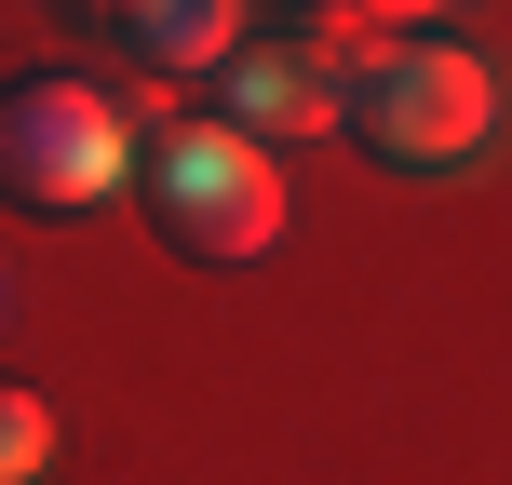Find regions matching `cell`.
Masks as SVG:
<instances>
[{"instance_id": "3957f363", "label": "cell", "mask_w": 512, "mask_h": 485, "mask_svg": "<svg viewBox=\"0 0 512 485\" xmlns=\"http://www.w3.org/2000/svg\"><path fill=\"white\" fill-rule=\"evenodd\" d=\"M0 189L27 216H95L135 189V122L81 68H14L0 81Z\"/></svg>"}, {"instance_id": "8992f818", "label": "cell", "mask_w": 512, "mask_h": 485, "mask_svg": "<svg viewBox=\"0 0 512 485\" xmlns=\"http://www.w3.org/2000/svg\"><path fill=\"white\" fill-rule=\"evenodd\" d=\"M54 472V405L27 378H0V485H41Z\"/></svg>"}, {"instance_id": "5b68a950", "label": "cell", "mask_w": 512, "mask_h": 485, "mask_svg": "<svg viewBox=\"0 0 512 485\" xmlns=\"http://www.w3.org/2000/svg\"><path fill=\"white\" fill-rule=\"evenodd\" d=\"M108 14H122V54H135V68L216 81L243 54V14H256V0H108Z\"/></svg>"}, {"instance_id": "7a4b0ae2", "label": "cell", "mask_w": 512, "mask_h": 485, "mask_svg": "<svg viewBox=\"0 0 512 485\" xmlns=\"http://www.w3.org/2000/svg\"><path fill=\"white\" fill-rule=\"evenodd\" d=\"M337 135L364 162H391V176H445V162H472L499 135V68L459 41H378L351 68V95H337Z\"/></svg>"}, {"instance_id": "6da1fadb", "label": "cell", "mask_w": 512, "mask_h": 485, "mask_svg": "<svg viewBox=\"0 0 512 485\" xmlns=\"http://www.w3.org/2000/svg\"><path fill=\"white\" fill-rule=\"evenodd\" d=\"M135 203H149V230L176 243V256L256 270V256L283 243V162L256 149L243 122H162L149 162H135Z\"/></svg>"}, {"instance_id": "277c9868", "label": "cell", "mask_w": 512, "mask_h": 485, "mask_svg": "<svg viewBox=\"0 0 512 485\" xmlns=\"http://www.w3.org/2000/svg\"><path fill=\"white\" fill-rule=\"evenodd\" d=\"M337 95H351V81H337L310 41H243L230 68H216V122H243L256 149H283V135H337Z\"/></svg>"}]
</instances>
